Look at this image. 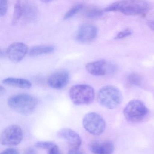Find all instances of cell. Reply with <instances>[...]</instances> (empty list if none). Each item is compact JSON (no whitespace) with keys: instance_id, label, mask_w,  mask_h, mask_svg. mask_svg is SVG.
<instances>
[{"instance_id":"cell-7","label":"cell","mask_w":154,"mask_h":154,"mask_svg":"<svg viewBox=\"0 0 154 154\" xmlns=\"http://www.w3.org/2000/svg\"><path fill=\"white\" fill-rule=\"evenodd\" d=\"M23 138V131L21 127L13 124L7 127L2 131L1 143L3 146H17L21 143Z\"/></svg>"},{"instance_id":"cell-26","label":"cell","mask_w":154,"mask_h":154,"mask_svg":"<svg viewBox=\"0 0 154 154\" xmlns=\"http://www.w3.org/2000/svg\"><path fill=\"white\" fill-rule=\"evenodd\" d=\"M49 154H62L57 145L48 150Z\"/></svg>"},{"instance_id":"cell-4","label":"cell","mask_w":154,"mask_h":154,"mask_svg":"<svg viewBox=\"0 0 154 154\" xmlns=\"http://www.w3.org/2000/svg\"><path fill=\"white\" fill-rule=\"evenodd\" d=\"M69 94L72 102L78 106L90 105L95 98L94 89L87 84L73 85L70 89Z\"/></svg>"},{"instance_id":"cell-1","label":"cell","mask_w":154,"mask_h":154,"mask_svg":"<svg viewBox=\"0 0 154 154\" xmlns=\"http://www.w3.org/2000/svg\"><path fill=\"white\" fill-rule=\"evenodd\" d=\"M150 8L147 2L140 0L120 1L111 3L105 8V11L119 12L124 15L134 16L143 14Z\"/></svg>"},{"instance_id":"cell-6","label":"cell","mask_w":154,"mask_h":154,"mask_svg":"<svg viewBox=\"0 0 154 154\" xmlns=\"http://www.w3.org/2000/svg\"><path fill=\"white\" fill-rule=\"evenodd\" d=\"M85 129L94 136L101 135L106 128V122L100 114L95 112L86 113L82 119Z\"/></svg>"},{"instance_id":"cell-16","label":"cell","mask_w":154,"mask_h":154,"mask_svg":"<svg viewBox=\"0 0 154 154\" xmlns=\"http://www.w3.org/2000/svg\"><path fill=\"white\" fill-rule=\"evenodd\" d=\"M55 47L52 45H41L33 47L29 50V54L32 57L51 54L54 51Z\"/></svg>"},{"instance_id":"cell-12","label":"cell","mask_w":154,"mask_h":154,"mask_svg":"<svg viewBox=\"0 0 154 154\" xmlns=\"http://www.w3.org/2000/svg\"><path fill=\"white\" fill-rule=\"evenodd\" d=\"M89 147L94 154H112L114 151V144L108 140H94L91 143Z\"/></svg>"},{"instance_id":"cell-14","label":"cell","mask_w":154,"mask_h":154,"mask_svg":"<svg viewBox=\"0 0 154 154\" xmlns=\"http://www.w3.org/2000/svg\"><path fill=\"white\" fill-rule=\"evenodd\" d=\"M22 17L28 21H34L37 17L38 10L36 6L29 2H21Z\"/></svg>"},{"instance_id":"cell-13","label":"cell","mask_w":154,"mask_h":154,"mask_svg":"<svg viewBox=\"0 0 154 154\" xmlns=\"http://www.w3.org/2000/svg\"><path fill=\"white\" fill-rule=\"evenodd\" d=\"M107 62L104 60H100L88 63L85 65L86 71L93 75L102 76L107 73L109 70L114 71V67H108Z\"/></svg>"},{"instance_id":"cell-21","label":"cell","mask_w":154,"mask_h":154,"mask_svg":"<svg viewBox=\"0 0 154 154\" xmlns=\"http://www.w3.org/2000/svg\"><path fill=\"white\" fill-rule=\"evenodd\" d=\"M56 144L52 141H38L35 143V146L42 149L50 150L52 148L56 146Z\"/></svg>"},{"instance_id":"cell-8","label":"cell","mask_w":154,"mask_h":154,"mask_svg":"<svg viewBox=\"0 0 154 154\" xmlns=\"http://www.w3.org/2000/svg\"><path fill=\"white\" fill-rule=\"evenodd\" d=\"M98 34V29L95 25L84 23L79 27L76 35V40L82 44L91 43L95 39Z\"/></svg>"},{"instance_id":"cell-5","label":"cell","mask_w":154,"mask_h":154,"mask_svg":"<svg viewBox=\"0 0 154 154\" xmlns=\"http://www.w3.org/2000/svg\"><path fill=\"white\" fill-rule=\"evenodd\" d=\"M148 109L145 103L138 100L130 101L123 110L125 119L131 122H138L143 120L148 115Z\"/></svg>"},{"instance_id":"cell-25","label":"cell","mask_w":154,"mask_h":154,"mask_svg":"<svg viewBox=\"0 0 154 154\" xmlns=\"http://www.w3.org/2000/svg\"><path fill=\"white\" fill-rule=\"evenodd\" d=\"M1 154H20V152L17 149L9 148L2 151Z\"/></svg>"},{"instance_id":"cell-18","label":"cell","mask_w":154,"mask_h":154,"mask_svg":"<svg viewBox=\"0 0 154 154\" xmlns=\"http://www.w3.org/2000/svg\"><path fill=\"white\" fill-rule=\"evenodd\" d=\"M127 80L128 84L132 86H140L142 83L141 77L135 73L129 75L127 77Z\"/></svg>"},{"instance_id":"cell-10","label":"cell","mask_w":154,"mask_h":154,"mask_svg":"<svg viewBox=\"0 0 154 154\" xmlns=\"http://www.w3.org/2000/svg\"><path fill=\"white\" fill-rule=\"evenodd\" d=\"M70 80V74L66 70H60L52 74L48 79V85L51 88L61 90L64 88Z\"/></svg>"},{"instance_id":"cell-24","label":"cell","mask_w":154,"mask_h":154,"mask_svg":"<svg viewBox=\"0 0 154 154\" xmlns=\"http://www.w3.org/2000/svg\"><path fill=\"white\" fill-rule=\"evenodd\" d=\"M146 23L149 27L154 31V12L148 16L147 19Z\"/></svg>"},{"instance_id":"cell-27","label":"cell","mask_w":154,"mask_h":154,"mask_svg":"<svg viewBox=\"0 0 154 154\" xmlns=\"http://www.w3.org/2000/svg\"><path fill=\"white\" fill-rule=\"evenodd\" d=\"M68 154H85L83 153L81 150H79V149L72 148L69 150Z\"/></svg>"},{"instance_id":"cell-11","label":"cell","mask_w":154,"mask_h":154,"mask_svg":"<svg viewBox=\"0 0 154 154\" xmlns=\"http://www.w3.org/2000/svg\"><path fill=\"white\" fill-rule=\"evenodd\" d=\"M57 136L69 144L72 148L79 149L82 143V140L78 133L69 128H64L57 131Z\"/></svg>"},{"instance_id":"cell-2","label":"cell","mask_w":154,"mask_h":154,"mask_svg":"<svg viewBox=\"0 0 154 154\" xmlns=\"http://www.w3.org/2000/svg\"><path fill=\"white\" fill-rule=\"evenodd\" d=\"M9 107L19 114L28 116L36 109L38 100L35 96L28 94H19L9 98Z\"/></svg>"},{"instance_id":"cell-28","label":"cell","mask_w":154,"mask_h":154,"mask_svg":"<svg viewBox=\"0 0 154 154\" xmlns=\"http://www.w3.org/2000/svg\"><path fill=\"white\" fill-rule=\"evenodd\" d=\"M5 91H6V90H5V88L2 85H1L0 86V94L1 95L4 94Z\"/></svg>"},{"instance_id":"cell-22","label":"cell","mask_w":154,"mask_h":154,"mask_svg":"<svg viewBox=\"0 0 154 154\" xmlns=\"http://www.w3.org/2000/svg\"><path fill=\"white\" fill-rule=\"evenodd\" d=\"M8 2L6 0H0V16H5L8 11Z\"/></svg>"},{"instance_id":"cell-3","label":"cell","mask_w":154,"mask_h":154,"mask_svg":"<svg viewBox=\"0 0 154 154\" xmlns=\"http://www.w3.org/2000/svg\"><path fill=\"white\" fill-rule=\"evenodd\" d=\"M97 100L103 107L113 109L121 104L122 94L117 87L113 85H106L100 89L97 95Z\"/></svg>"},{"instance_id":"cell-15","label":"cell","mask_w":154,"mask_h":154,"mask_svg":"<svg viewBox=\"0 0 154 154\" xmlns=\"http://www.w3.org/2000/svg\"><path fill=\"white\" fill-rule=\"evenodd\" d=\"M2 83L5 85L21 89H29L32 86V83L30 81L23 78L8 77L4 79L2 81Z\"/></svg>"},{"instance_id":"cell-19","label":"cell","mask_w":154,"mask_h":154,"mask_svg":"<svg viewBox=\"0 0 154 154\" xmlns=\"http://www.w3.org/2000/svg\"><path fill=\"white\" fill-rule=\"evenodd\" d=\"M83 8V5L81 3H79L73 6L65 15L64 19L67 20L71 18L79 12Z\"/></svg>"},{"instance_id":"cell-17","label":"cell","mask_w":154,"mask_h":154,"mask_svg":"<svg viewBox=\"0 0 154 154\" xmlns=\"http://www.w3.org/2000/svg\"><path fill=\"white\" fill-rule=\"evenodd\" d=\"M103 11L100 9L96 7H93L89 8L85 12V16L89 19L98 18L100 17L103 15Z\"/></svg>"},{"instance_id":"cell-23","label":"cell","mask_w":154,"mask_h":154,"mask_svg":"<svg viewBox=\"0 0 154 154\" xmlns=\"http://www.w3.org/2000/svg\"><path fill=\"white\" fill-rule=\"evenodd\" d=\"M132 31L130 29H125L121 32H119L115 38L117 39H121L129 36L132 34Z\"/></svg>"},{"instance_id":"cell-9","label":"cell","mask_w":154,"mask_h":154,"mask_svg":"<svg viewBox=\"0 0 154 154\" xmlns=\"http://www.w3.org/2000/svg\"><path fill=\"white\" fill-rule=\"evenodd\" d=\"M7 56L14 63L20 62L29 52L27 45L21 42L11 44L6 50Z\"/></svg>"},{"instance_id":"cell-20","label":"cell","mask_w":154,"mask_h":154,"mask_svg":"<svg viewBox=\"0 0 154 154\" xmlns=\"http://www.w3.org/2000/svg\"><path fill=\"white\" fill-rule=\"evenodd\" d=\"M22 17V8L21 2H17L15 5L13 15V22L15 23Z\"/></svg>"}]
</instances>
